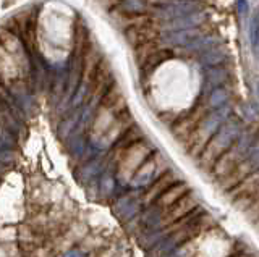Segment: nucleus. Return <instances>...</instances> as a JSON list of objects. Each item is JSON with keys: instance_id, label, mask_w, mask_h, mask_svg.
<instances>
[{"instance_id": "obj_1", "label": "nucleus", "mask_w": 259, "mask_h": 257, "mask_svg": "<svg viewBox=\"0 0 259 257\" xmlns=\"http://www.w3.org/2000/svg\"><path fill=\"white\" fill-rule=\"evenodd\" d=\"M243 125L238 118H230L219 128V131L209 139L206 147L202 149L198 165L201 170L209 172L212 170L215 162L221 159L227 150L232 147V144L237 141V138L241 134Z\"/></svg>"}, {"instance_id": "obj_2", "label": "nucleus", "mask_w": 259, "mask_h": 257, "mask_svg": "<svg viewBox=\"0 0 259 257\" xmlns=\"http://www.w3.org/2000/svg\"><path fill=\"white\" fill-rule=\"evenodd\" d=\"M257 141H259V130L241 131L237 141L232 144V147L215 162L212 168V175L217 180H222L227 175H230L235 168L243 162V159L246 157L248 150L253 147Z\"/></svg>"}, {"instance_id": "obj_3", "label": "nucleus", "mask_w": 259, "mask_h": 257, "mask_svg": "<svg viewBox=\"0 0 259 257\" xmlns=\"http://www.w3.org/2000/svg\"><path fill=\"white\" fill-rule=\"evenodd\" d=\"M229 114H230L229 107H222V109H215L214 112H210L209 115L202 118V122L199 123L196 130V134H194V141L191 142L193 152H202V149L206 147L209 139L212 138L219 131V128L227 122Z\"/></svg>"}, {"instance_id": "obj_4", "label": "nucleus", "mask_w": 259, "mask_h": 257, "mask_svg": "<svg viewBox=\"0 0 259 257\" xmlns=\"http://www.w3.org/2000/svg\"><path fill=\"white\" fill-rule=\"evenodd\" d=\"M257 168H259V141L248 150V154L243 159V162L235 168L230 175H227L225 178L219 180L221 189L225 192H230L233 188H237L243 180H246L251 173H254Z\"/></svg>"}, {"instance_id": "obj_5", "label": "nucleus", "mask_w": 259, "mask_h": 257, "mask_svg": "<svg viewBox=\"0 0 259 257\" xmlns=\"http://www.w3.org/2000/svg\"><path fill=\"white\" fill-rule=\"evenodd\" d=\"M230 196L233 197V205L238 211H246L248 207L253 205L259 199V168L246 180H243L237 188H233Z\"/></svg>"}, {"instance_id": "obj_6", "label": "nucleus", "mask_w": 259, "mask_h": 257, "mask_svg": "<svg viewBox=\"0 0 259 257\" xmlns=\"http://www.w3.org/2000/svg\"><path fill=\"white\" fill-rule=\"evenodd\" d=\"M199 200L193 191L185 194L180 200H177L174 205H170L160 214V225H172L174 222H180L185 217H188L194 209L199 207Z\"/></svg>"}, {"instance_id": "obj_7", "label": "nucleus", "mask_w": 259, "mask_h": 257, "mask_svg": "<svg viewBox=\"0 0 259 257\" xmlns=\"http://www.w3.org/2000/svg\"><path fill=\"white\" fill-rule=\"evenodd\" d=\"M157 10V13L164 18L177 20L193 13H199V10H202V4L199 0H174V2L162 4Z\"/></svg>"}, {"instance_id": "obj_8", "label": "nucleus", "mask_w": 259, "mask_h": 257, "mask_svg": "<svg viewBox=\"0 0 259 257\" xmlns=\"http://www.w3.org/2000/svg\"><path fill=\"white\" fill-rule=\"evenodd\" d=\"M191 189L188 188V184H186L185 181H177L175 184H172L168 189H165L162 194L156 199V207L157 211L162 214L165 211V209H168L170 205H174L177 200H180L185 194H188Z\"/></svg>"}, {"instance_id": "obj_9", "label": "nucleus", "mask_w": 259, "mask_h": 257, "mask_svg": "<svg viewBox=\"0 0 259 257\" xmlns=\"http://www.w3.org/2000/svg\"><path fill=\"white\" fill-rule=\"evenodd\" d=\"M202 37V33L198 28H191V29H180V31H170L165 36V42L172 44V45H185L190 47L193 42H196L198 39Z\"/></svg>"}, {"instance_id": "obj_10", "label": "nucleus", "mask_w": 259, "mask_h": 257, "mask_svg": "<svg viewBox=\"0 0 259 257\" xmlns=\"http://www.w3.org/2000/svg\"><path fill=\"white\" fill-rule=\"evenodd\" d=\"M177 183V176H175V173L172 172V170H168L165 175H162L160 178L156 181V183H152V186H151V189L146 192V197H144V200L146 202H151V200H154L156 202V199L164 192L165 189H168L172 184H175Z\"/></svg>"}, {"instance_id": "obj_11", "label": "nucleus", "mask_w": 259, "mask_h": 257, "mask_svg": "<svg viewBox=\"0 0 259 257\" xmlns=\"http://www.w3.org/2000/svg\"><path fill=\"white\" fill-rule=\"evenodd\" d=\"M227 70L222 68V67H210L206 70V75H204V79H206V84L210 87V89H215V87H221L222 83L227 81Z\"/></svg>"}, {"instance_id": "obj_12", "label": "nucleus", "mask_w": 259, "mask_h": 257, "mask_svg": "<svg viewBox=\"0 0 259 257\" xmlns=\"http://www.w3.org/2000/svg\"><path fill=\"white\" fill-rule=\"evenodd\" d=\"M227 54L221 49V47H214V49L204 50L201 54V63H204L209 68L210 67H219L225 60Z\"/></svg>"}, {"instance_id": "obj_13", "label": "nucleus", "mask_w": 259, "mask_h": 257, "mask_svg": "<svg viewBox=\"0 0 259 257\" xmlns=\"http://www.w3.org/2000/svg\"><path fill=\"white\" fill-rule=\"evenodd\" d=\"M227 100H229V92H227L224 87H215V89H212V92H210V95H209V106L214 110L225 107Z\"/></svg>"}, {"instance_id": "obj_14", "label": "nucleus", "mask_w": 259, "mask_h": 257, "mask_svg": "<svg viewBox=\"0 0 259 257\" xmlns=\"http://www.w3.org/2000/svg\"><path fill=\"white\" fill-rule=\"evenodd\" d=\"M249 37H251V44H253V49H259V9L251 18V26H249Z\"/></svg>"}, {"instance_id": "obj_15", "label": "nucleus", "mask_w": 259, "mask_h": 257, "mask_svg": "<svg viewBox=\"0 0 259 257\" xmlns=\"http://www.w3.org/2000/svg\"><path fill=\"white\" fill-rule=\"evenodd\" d=\"M245 215H246V219H248L249 222H256V220H259V199L256 200V202H254L253 205L246 209V211H245Z\"/></svg>"}, {"instance_id": "obj_16", "label": "nucleus", "mask_w": 259, "mask_h": 257, "mask_svg": "<svg viewBox=\"0 0 259 257\" xmlns=\"http://www.w3.org/2000/svg\"><path fill=\"white\" fill-rule=\"evenodd\" d=\"M237 9L241 15H246L249 10V5H248V0H238L237 2Z\"/></svg>"}]
</instances>
